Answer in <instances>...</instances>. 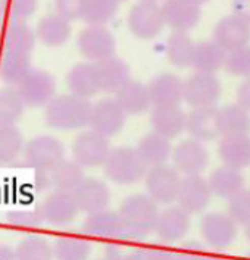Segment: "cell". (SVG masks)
Returning a JSON list of instances; mask_svg holds the SVG:
<instances>
[{
  "mask_svg": "<svg viewBox=\"0 0 250 260\" xmlns=\"http://www.w3.org/2000/svg\"><path fill=\"white\" fill-rule=\"evenodd\" d=\"M93 105L74 94L56 96L44 109L46 123L57 131H75L90 125Z\"/></svg>",
  "mask_w": 250,
  "mask_h": 260,
  "instance_id": "1",
  "label": "cell"
},
{
  "mask_svg": "<svg viewBox=\"0 0 250 260\" xmlns=\"http://www.w3.org/2000/svg\"><path fill=\"white\" fill-rule=\"evenodd\" d=\"M149 168L140 157L136 147H115L112 149L103 165L105 177L119 185H131L146 178Z\"/></svg>",
  "mask_w": 250,
  "mask_h": 260,
  "instance_id": "2",
  "label": "cell"
},
{
  "mask_svg": "<svg viewBox=\"0 0 250 260\" xmlns=\"http://www.w3.org/2000/svg\"><path fill=\"white\" fill-rule=\"evenodd\" d=\"M119 213L130 233L137 240L154 231L159 218V207L149 194H133L122 202Z\"/></svg>",
  "mask_w": 250,
  "mask_h": 260,
  "instance_id": "3",
  "label": "cell"
},
{
  "mask_svg": "<svg viewBox=\"0 0 250 260\" xmlns=\"http://www.w3.org/2000/svg\"><path fill=\"white\" fill-rule=\"evenodd\" d=\"M24 159L37 172H52L65 160V147L53 136H37L25 143Z\"/></svg>",
  "mask_w": 250,
  "mask_h": 260,
  "instance_id": "4",
  "label": "cell"
},
{
  "mask_svg": "<svg viewBox=\"0 0 250 260\" xmlns=\"http://www.w3.org/2000/svg\"><path fill=\"white\" fill-rule=\"evenodd\" d=\"M146 190L158 205H172L178 199L181 174L171 165L149 168L146 174Z\"/></svg>",
  "mask_w": 250,
  "mask_h": 260,
  "instance_id": "5",
  "label": "cell"
},
{
  "mask_svg": "<svg viewBox=\"0 0 250 260\" xmlns=\"http://www.w3.org/2000/svg\"><path fill=\"white\" fill-rule=\"evenodd\" d=\"M127 22L131 34L140 40L154 39L165 27L162 8L156 2L149 0H140L134 3L128 12Z\"/></svg>",
  "mask_w": 250,
  "mask_h": 260,
  "instance_id": "6",
  "label": "cell"
},
{
  "mask_svg": "<svg viewBox=\"0 0 250 260\" xmlns=\"http://www.w3.org/2000/svg\"><path fill=\"white\" fill-rule=\"evenodd\" d=\"M221 93V81L213 74L195 72L184 81V102L192 109L215 108Z\"/></svg>",
  "mask_w": 250,
  "mask_h": 260,
  "instance_id": "7",
  "label": "cell"
},
{
  "mask_svg": "<svg viewBox=\"0 0 250 260\" xmlns=\"http://www.w3.org/2000/svg\"><path fill=\"white\" fill-rule=\"evenodd\" d=\"M83 231L87 235L109 241H139L130 233L121 213L108 209L88 215L84 220Z\"/></svg>",
  "mask_w": 250,
  "mask_h": 260,
  "instance_id": "8",
  "label": "cell"
},
{
  "mask_svg": "<svg viewBox=\"0 0 250 260\" xmlns=\"http://www.w3.org/2000/svg\"><path fill=\"white\" fill-rule=\"evenodd\" d=\"M77 46L88 62L99 63L115 56L116 40L105 25H87L81 29Z\"/></svg>",
  "mask_w": 250,
  "mask_h": 260,
  "instance_id": "9",
  "label": "cell"
},
{
  "mask_svg": "<svg viewBox=\"0 0 250 260\" xmlns=\"http://www.w3.org/2000/svg\"><path fill=\"white\" fill-rule=\"evenodd\" d=\"M111 150L109 138L93 129L80 133L72 143V157L83 168L103 166Z\"/></svg>",
  "mask_w": 250,
  "mask_h": 260,
  "instance_id": "10",
  "label": "cell"
},
{
  "mask_svg": "<svg viewBox=\"0 0 250 260\" xmlns=\"http://www.w3.org/2000/svg\"><path fill=\"white\" fill-rule=\"evenodd\" d=\"M18 88L25 102V106L31 109L46 108L56 97V81L53 75L42 69H33Z\"/></svg>",
  "mask_w": 250,
  "mask_h": 260,
  "instance_id": "11",
  "label": "cell"
},
{
  "mask_svg": "<svg viewBox=\"0 0 250 260\" xmlns=\"http://www.w3.org/2000/svg\"><path fill=\"white\" fill-rule=\"evenodd\" d=\"M172 166L182 174L189 175H202L208 168L209 151L202 141L195 138H185L178 143L172 150Z\"/></svg>",
  "mask_w": 250,
  "mask_h": 260,
  "instance_id": "12",
  "label": "cell"
},
{
  "mask_svg": "<svg viewBox=\"0 0 250 260\" xmlns=\"http://www.w3.org/2000/svg\"><path fill=\"white\" fill-rule=\"evenodd\" d=\"M127 113L115 97H105L93 105L90 126L93 131L111 138L122 131Z\"/></svg>",
  "mask_w": 250,
  "mask_h": 260,
  "instance_id": "13",
  "label": "cell"
},
{
  "mask_svg": "<svg viewBox=\"0 0 250 260\" xmlns=\"http://www.w3.org/2000/svg\"><path fill=\"white\" fill-rule=\"evenodd\" d=\"M80 206L75 200L74 192L55 190L50 192L39 209V215L43 222L52 225L71 223L80 213Z\"/></svg>",
  "mask_w": 250,
  "mask_h": 260,
  "instance_id": "14",
  "label": "cell"
},
{
  "mask_svg": "<svg viewBox=\"0 0 250 260\" xmlns=\"http://www.w3.org/2000/svg\"><path fill=\"white\" fill-rule=\"evenodd\" d=\"M237 222L228 213L213 212L200 220V234L205 243L212 248H225L237 237Z\"/></svg>",
  "mask_w": 250,
  "mask_h": 260,
  "instance_id": "15",
  "label": "cell"
},
{
  "mask_svg": "<svg viewBox=\"0 0 250 260\" xmlns=\"http://www.w3.org/2000/svg\"><path fill=\"white\" fill-rule=\"evenodd\" d=\"M213 192L210 190L208 178L202 175L182 177L177 203L190 216L202 213L210 203Z\"/></svg>",
  "mask_w": 250,
  "mask_h": 260,
  "instance_id": "16",
  "label": "cell"
},
{
  "mask_svg": "<svg viewBox=\"0 0 250 260\" xmlns=\"http://www.w3.org/2000/svg\"><path fill=\"white\" fill-rule=\"evenodd\" d=\"M161 8L165 25L178 32H189L202 18V9L193 0H165Z\"/></svg>",
  "mask_w": 250,
  "mask_h": 260,
  "instance_id": "17",
  "label": "cell"
},
{
  "mask_svg": "<svg viewBox=\"0 0 250 260\" xmlns=\"http://www.w3.org/2000/svg\"><path fill=\"white\" fill-rule=\"evenodd\" d=\"M190 215L185 210H182L178 205L169 206L159 213L154 233L164 243L172 244L184 238L190 231Z\"/></svg>",
  "mask_w": 250,
  "mask_h": 260,
  "instance_id": "18",
  "label": "cell"
},
{
  "mask_svg": "<svg viewBox=\"0 0 250 260\" xmlns=\"http://www.w3.org/2000/svg\"><path fill=\"white\" fill-rule=\"evenodd\" d=\"M149 122L153 133L168 140H174L185 131L187 113H184L180 106H153Z\"/></svg>",
  "mask_w": 250,
  "mask_h": 260,
  "instance_id": "19",
  "label": "cell"
},
{
  "mask_svg": "<svg viewBox=\"0 0 250 260\" xmlns=\"http://www.w3.org/2000/svg\"><path fill=\"white\" fill-rule=\"evenodd\" d=\"M213 41H216L225 52H231L240 47L249 46L250 25L236 15L224 16L215 25Z\"/></svg>",
  "mask_w": 250,
  "mask_h": 260,
  "instance_id": "20",
  "label": "cell"
},
{
  "mask_svg": "<svg viewBox=\"0 0 250 260\" xmlns=\"http://www.w3.org/2000/svg\"><path fill=\"white\" fill-rule=\"evenodd\" d=\"M75 200L80 206V210L93 215L102 210H106L111 203V191L108 185L98 178H87L74 191Z\"/></svg>",
  "mask_w": 250,
  "mask_h": 260,
  "instance_id": "21",
  "label": "cell"
},
{
  "mask_svg": "<svg viewBox=\"0 0 250 260\" xmlns=\"http://www.w3.org/2000/svg\"><path fill=\"white\" fill-rule=\"evenodd\" d=\"M67 84L71 94L87 99L98 96L100 88L98 65L93 62H80L70 69L67 75Z\"/></svg>",
  "mask_w": 250,
  "mask_h": 260,
  "instance_id": "22",
  "label": "cell"
},
{
  "mask_svg": "<svg viewBox=\"0 0 250 260\" xmlns=\"http://www.w3.org/2000/svg\"><path fill=\"white\" fill-rule=\"evenodd\" d=\"M147 87L153 106H180L184 100V81L175 74H159Z\"/></svg>",
  "mask_w": 250,
  "mask_h": 260,
  "instance_id": "23",
  "label": "cell"
},
{
  "mask_svg": "<svg viewBox=\"0 0 250 260\" xmlns=\"http://www.w3.org/2000/svg\"><path fill=\"white\" fill-rule=\"evenodd\" d=\"M185 133L190 138L206 143L220 136L218 128V108H205V109H192L187 113Z\"/></svg>",
  "mask_w": 250,
  "mask_h": 260,
  "instance_id": "24",
  "label": "cell"
},
{
  "mask_svg": "<svg viewBox=\"0 0 250 260\" xmlns=\"http://www.w3.org/2000/svg\"><path fill=\"white\" fill-rule=\"evenodd\" d=\"M99 80L102 91L108 94H116L125 84L131 81V71L124 59L112 56L109 59L99 62Z\"/></svg>",
  "mask_w": 250,
  "mask_h": 260,
  "instance_id": "25",
  "label": "cell"
},
{
  "mask_svg": "<svg viewBox=\"0 0 250 260\" xmlns=\"http://www.w3.org/2000/svg\"><path fill=\"white\" fill-rule=\"evenodd\" d=\"M36 40H37L36 31L27 22L11 21L5 28L2 37L3 52L29 56L36 46Z\"/></svg>",
  "mask_w": 250,
  "mask_h": 260,
  "instance_id": "26",
  "label": "cell"
},
{
  "mask_svg": "<svg viewBox=\"0 0 250 260\" xmlns=\"http://www.w3.org/2000/svg\"><path fill=\"white\" fill-rule=\"evenodd\" d=\"M209 185L213 196L221 199H233L241 190H244V177L240 169L223 165L213 169L209 175Z\"/></svg>",
  "mask_w": 250,
  "mask_h": 260,
  "instance_id": "27",
  "label": "cell"
},
{
  "mask_svg": "<svg viewBox=\"0 0 250 260\" xmlns=\"http://www.w3.org/2000/svg\"><path fill=\"white\" fill-rule=\"evenodd\" d=\"M115 99L127 115H141L153 108L147 84L131 80L115 94Z\"/></svg>",
  "mask_w": 250,
  "mask_h": 260,
  "instance_id": "28",
  "label": "cell"
},
{
  "mask_svg": "<svg viewBox=\"0 0 250 260\" xmlns=\"http://www.w3.org/2000/svg\"><path fill=\"white\" fill-rule=\"evenodd\" d=\"M218 128L223 137L249 136L250 112L238 103L227 105L218 109Z\"/></svg>",
  "mask_w": 250,
  "mask_h": 260,
  "instance_id": "29",
  "label": "cell"
},
{
  "mask_svg": "<svg viewBox=\"0 0 250 260\" xmlns=\"http://www.w3.org/2000/svg\"><path fill=\"white\" fill-rule=\"evenodd\" d=\"M72 28L71 22L57 14H49L43 16L37 22L36 36L44 46L59 47L70 40Z\"/></svg>",
  "mask_w": 250,
  "mask_h": 260,
  "instance_id": "30",
  "label": "cell"
},
{
  "mask_svg": "<svg viewBox=\"0 0 250 260\" xmlns=\"http://www.w3.org/2000/svg\"><path fill=\"white\" fill-rule=\"evenodd\" d=\"M227 52L213 40L196 43L192 68L202 74H216L225 65Z\"/></svg>",
  "mask_w": 250,
  "mask_h": 260,
  "instance_id": "31",
  "label": "cell"
},
{
  "mask_svg": "<svg viewBox=\"0 0 250 260\" xmlns=\"http://www.w3.org/2000/svg\"><path fill=\"white\" fill-rule=\"evenodd\" d=\"M136 149L139 151L143 162L147 165V168L168 164V159L172 156V150H174L171 146V140L162 137L153 131L140 138Z\"/></svg>",
  "mask_w": 250,
  "mask_h": 260,
  "instance_id": "32",
  "label": "cell"
},
{
  "mask_svg": "<svg viewBox=\"0 0 250 260\" xmlns=\"http://www.w3.org/2000/svg\"><path fill=\"white\" fill-rule=\"evenodd\" d=\"M218 154L224 165L236 169L250 166V136L223 137L218 144Z\"/></svg>",
  "mask_w": 250,
  "mask_h": 260,
  "instance_id": "33",
  "label": "cell"
},
{
  "mask_svg": "<svg viewBox=\"0 0 250 260\" xmlns=\"http://www.w3.org/2000/svg\"><path fill=\"white\" fill-rule=\"evenodd\" d=\"M196 43L187 32L172 31L167 40L165 55L171 65L177 68H187L192 67L193 55H195Z\"/></svg>",
  "mask_w": 250,
  "mask_h": 260,
  "instance_id": "34",
  "label": "cell"
},
{
  "mask_svg": "<svg viewBox=\"0 0 250 260\" xmlns=\"http://www.w3.org/2000/svg\"><path fill=\"white\" fill-rule=\"evenodd\" d=\"M33 71L29 56L3 52L0 56V78L8 85L19 87Z\"/></svg>",
  "mask_w": 250,
  "mask_h": 260,
  "instance_id": "35",
  "label": "cell"
},
{
  "mask_svg": "<svg viewBox=\"0 0 250 260\" xmlns=\"http://www.w3.org/2000/svg\"><path fill=\"white\" fill-rule=\"evenodd\" d=\"M25 108L18 87L6 85L0 88V126L15 125L21 119Z\"/></svg>",
  "mask_w": 250,
  "mask_h": 260,
  "instance_id": "36",
  "label": "cell"
},
{
  "mask_svg": "<svg viewBox=\"0 0 250 260\" xmlns=\"http://www.w3.org/2000/svg\"><path fill=\"white\" fill-rule=\"evenodd\" d=\"M50 179H52V185L56 190L74 192L85 179L84 168L80 164H77L74 159L72 160L65 159L50 172Z\"/></svg>",
  "mask_w": 250,
  "mask_h": 260,
  "instance_id": "37",
  "label": "cell"
},
{
  "mask_svg": "<svg viewBox=\"0 0 250 260\" xmlns=\"http://www.w3.org/2000/svg\"><path fill=\"white\" fill-rule=\"evenodd\" d=\"M52 246L56 260H88L91 254V243L80 237H59Z\"/></svg>",
  "mask_w": 250,
  "mask_h": 260,
  "instance_id": "38",
  "label": "cell"
},
{
  "mask_svg": "<svg viewBox=\"0 0 250 260\" xmlns=\"http://www.w3.org/2000/svg\"><path fill=\"white\" fill-rule=\"evenodd\" d=\"M24 149V137L15 125L0 126V166L14 164Z\"/></svg>",
  "mask_w": 250,
  "mask_h": 260,
  "instance_id": "39",
  "label": "cell"
},
{
  "mask_svg": "<svg viewBox=\"0 0 250 260\" xmlns=\"http://www.w3.org/2000/svg\"><path fill=\"white\" fill-rule=\"evenodd\" d=\"M116 0H85L83 21L87 25H106L118 11Z\"/></svg>",
  "mask_w": 250,
  "mask_h": 260,
  "instance_id": "40",
  "label": "cell"
},
{
  "mask_svg": "<svg viewBox=\"0 0 250 260\" xmlns=\"http://www.w3.org/2000/svg\"><path fill=\"white\" fill-rule=\"evenodd\" d=\"M16 260H53V246L42 237L31 235L15 247Z\"/></svg>",
  "mask_w": 250,
  "mask_h": 260,
  "instance_id": "41",
  "label": "cell"
},
{
  "mask_svg": "<svg viewBox=\"0 0 250 260\" xmlns=\"http://www.w3.org/2000/svg\"><path fill=\"white\" fill-rule=\"evenodd\" d=\"M224 69L233 75L240 78L250 77V46H244L236 50L227 52Z\"/></svg>",
  "mask_w": 250,
  "mask_h": 260,
  "instance_id": "42",
  "label": "cell"
},
{
  "mask_svg": "<svg viewBox=\"0 0 250 260\" xmlns=\"http://www.w3.org/2000/svg\"><path fill=\"white\" fill-rule=\"evenodd\" d=\"M0 6L11 21L27 22L28 18L36 14L39 0H0Z\"/></svg>",
  "mask_w": 250,
  "mask_h": 260,
  "instance_id": "43",
  "label": "cell"
},
{
  "mask_svg": "<svg viewBox=\"0 0 250 260\" xmlns=\"http://www.w3.org/2000/svg\"><path fill=\"white\" fill-rule=\"evenodd\" d=\"M228 215L236 220L237 225H250V190L244 188L230 199Z\"/></svg>",
  "mask_w": 250,
  "mask_h": 260,
  "instance_id": "44",
  "label": "cell"
},
{
  "mask_svg": "<svg viewBox=\"0 0 250 260\" xmlns=\"http://www.w3.org/2000/svg\"><path fill=\"white\" fill-rule=\"evenodd\" d=\"M6 220L18 230H36L43 222L39 212H31V210H24V209L9 212L6 215Z\"/></svg>",
  "mask_w": 250,
  "mask_h": 260,
  "instance_id": "45",
  "label": "cell"
},
{
  "mask_svg": "<svg viewBox=\"0 0 250 260\" xmlns=\"http://www.w3.org/2000/svg\"><path fill=\"white\" fill-rule=\"evenodd\" d=\"M84 2L85 0H53L56 14L70 22L83 19Z\"/></svg>",
  "mask_w": 250,
  "mask_h": 260,
  "instance_id": "46",
  "label": "cell"
},
{
  "mask_svg": "<svg viewBox=\"0 0 250 260\" xmlns=\"http://www.w3.org/2000/svg\"><path fill=\"white\" fill-rule=\"evenodd\" d=\"M209 254L205 250V246L199 241H190L181 247L177 251V260H208Z\"/></svg>",
  "mask_w": 250,
  "mask_h": 260,
  "instance_id": "47",
  "label": "cell"
},
{
  "mask_svg": "<svg viewBox=\"0 0 250 260\" xmlns=\"http://www.w3.org/2000/svg\"><path fill=\"white\" fill-rule=\"evenodd\" d=\"M143 260H177V251L159 247L143 248Z\"/></svg>",
  "mask_w": 250,
  "mask_h": 260,
  "instance_id": "48",
  "label": "cell"
},
{
  "mask_svg": "<svg viewBox=\"0 0 250 260\" xmlns=\"http://www.w3.org/2000/svg\"><path fill=\"white\" fill-rule=\"evenodd\" d=\"M231 11L237 18L243 19L250 25V0H233Z\"/></svg>",
  "mask_w": 250,
  "mask_h": 260,
  "instance_id": "49",
  "label": "cell"
},
{
  "mask_svg": "<svg viewBox=\"0 0 250 260\" xmlns=\"http://www.w3.org/2000/svg\"><path fill=\"white\" fill-rule=\"evenodd\" d=\"M237 103L250 112V77L244 78L237 88Z\"/></svg>",
  "mask_w": 250,
  "mask_h": 260,
  "instance_id": "50",
  "label": "cell"
},
{
  "mask_svg": "<svg viewBox=\"0 0 250 260\" xmlns=\"http://www.w3.org/2000/svg\"><path fill=\"white\" fill-rule=\"evenodd\" d=\"M0 260H16L14 247L8 244H0Z\"/></svg>",
  "mask_w": 250,
  "mask_h": 260,
  "instance_id": "51",
  "label": "cell"
},
{
  "mask_svg": "<svg viewBox=\"0 0 250 260\" xmlns=\"http://www.w3.org/2000/svg\"><path fill=\"white\" fill-rule=\"evenodd\" d=\"M5 19H6V14H5V11H3V8L0 6V36L3 34V31H5Z\"/></svg>",
  "mask_w": 250,
  "mask_h": 260,
  "instance_id": "52",
  "label": "cell"
},
{
  "mask_svg": "<svg viewBox=\"0 0 250 260\" xmlns=\"http://www.w3.org/2000/svg\"><path fill=\"white\" fill-rule=\"evenodd\" d=\"M128 260H143V248H139Z\"/></svg>",
  "mask_w": 250,
  "mask_h": 260,
  "instance_id": "53",
  "label": "cell"
},
{
  "mask_svg": "<svg viewBox=\"0 0 250 260\" xmlns=\"http://www.w3.org/2000/svg\"><path fill=\"white\" fill-rule=\"evenodd\" d=\"M208 260H230L227 257H221V256H209Z\"/></svg>",
  "mask_w": 250,
  "mask_h": 260,
  "instance_id": "54",
  "label": "cell"
},
{
  "mask_svg": "<svg viewBox=\"0 0 250 260\" xmlns=\"http://www.w3.org/2000/svg\"><path fill=\"white\" fill-rule=\"evenodd\" d=\"M193 2H195V3H197L199 6H203V5H206V3H208L209 0H193Z\"/></svg>",
  "mask_w": 250,
  "mask_h": 260,
  "instance_id": "55",
  "label": "cell"
},
{
  "mask_svg": "<svg viewBox=\"0 0 250 260\" xmlns=\"http://www.w3.org/2000/svg\"><path fill=\"white\" fill-rule=\"evenodd\" d=\"M246 238H247V241L250 243V225L246 226Z\"/></svg>",
  "mask_w": 250,
  "mask_h": 260,
  "instance_id": "56",
  "label": "cell"
},
{
  "mask_svg": "<svg viewBox=\"0 0 250 260\" xmlns=\"http://www.w3.org/2000/svg\"><path fill=\"white\" fill-rule=\"evenodd\" d=\"M246 260H250V251L247 253V256H246Z\"/></svg>",
  "mask_w": 250,
  "mask_h": 260,
  "instance_id": "57",
  "label": "cell"
},
{
  "mask_svg": "<svg viewBox=\"0 0 250 260\" xmlns=\"http://www.w3.org/2000/svg\"><path fill=\"white\" fill-rule=\"evenodd\" d=\"M118 3H124V2H127V0H116Z\"/></svg>",
  "mask_w": 250,
  "mask_h": 260,
  "instance_id": "58",
  "label": "cell"
},
{
  "mask_svg": "<svg viewBox=\"0 0 250 260\" xmlns=\"http://www.w3.org/2000/svg\"><path fill=\"white\" fill-rule=\"evenodd\" d=\"M149 2H158V0H149Z\"/></svg>",
  "mask_w": 250,
  "mask_h": 260,
  "instance_id": "59",
  "label": "cell"
},
{
  "mask_svg": "<svg viewBox=\"0 0 250 260\" xmlns=\"http://www.w3.org/2000/svg\"><path fill=\"white\" fill-rule=\"evenodd\" d=\"M98 260H108V259H98Z\"/></svg>",
  "mask_w": 250,
  "mask_h": 260,
  "instance_id": "60",
  "label": "cell"
}]
</instances>
